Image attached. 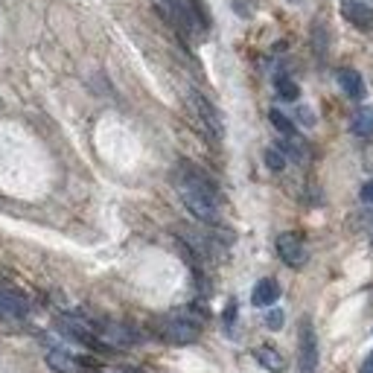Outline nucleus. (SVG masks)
I'll return each mask as SVG.
<instances>
[{
    "mask_svg": "<svg viewBox=\"0 0 373 373\" xmlns=\"http://www.w3.org/2000/svg\"><path fill=\"white\" fill-rule=\"evenodd\" d=\"M266 327H269V329H280V327H283V312H280V309H271V312L266 315Z\"/></svg>",
    "mask_w": 373,
    "mask_h": 373,
    "instance_id": "obj_19",
    "label": "nucleus"
},
{
    "mask_svg": "<svg viewBox=\"0 0 373 373\" xmlns=\"http://www.w3.org/2000/svg\"><path fill=\"white\" fill-rule=\"evenodd\" d=\"M0 108H3V102H0Z\"/></svg>",
    "mask_w": 373,
    "mask_h": 373,
    "instance_id": "obj_24",
    "label": "nucleus"
},
{
    "mask_svg": "<svg viewBox=\"0 0 373 373\" xmlns=\"http://www.w3.org/2000/svg\"><path fill=\"white\" fill-rule=\"evenodd\" d=\"M298 373H318V338L312 321H300V341H298Z\"/></svg>",
    "mask_w": 373,
    "mask_h": 373,
    "instance_id": "obj_6",
    "label": "nucleus"
},
{
    "mask_svg": "<svg viewBox=\"0 0 373 373\" xmlns=\"http://www.w3.org/2000/svg\"><path fill=\"white\" fill-rule=\"evenodd\" d=\"M278 93L283 96V100H289V102H295L298 96H300V88L295 85L292 79H278Z\"/></svg>",
    "mask_w": 373,
    "mask_h": 373,
    "instance_id": "obj_18",
    "label": "nucleus"
},
{
    "mask_svg": "<svg viewBox=\"0 0 373 373\" xmlns=\"http://www.w3.org/2000/svg\"><path fill=\"white\" fill-rule=\"evenodd\" d=\"M155 336L167 344H178V347H184V344H192L199 341L201 336V321L199 318H190V312H172V315H161L155 324Z\"/></svg>",
    "mask_w": 373,
    "mask_h": 373,
    "instance_id": "obj_3",
    "label": "nucleus"
},
{
    "mask_svg": "<svg viewBox=\"0 0 373 373\" xmlns=\"http://www.w3.org/2000/svg\"><path fill=\"white\" fill-rule=\"evenodd\" d=\"M269 120H271V126L278 129L283 137H298V129H295V122L289 120L283 111H278V108H271V111H269Z\"/></svg>",
    "mask_w": 373,
    "mask_h": 373,
    "instance_id": "obj_15",
    "label": "nucleus"
},
{
    "mask_svg": "<svg viewBox=\"0 0 373 373\" xmlns=\"http://www.w3.org/2000/svg\"><path fill=\"white\" fill-rule=\"evenodd\" d=\"M278 257L286 262L289 269H300L307 266V242H303L300 233H280L278 237Z\"/></svg>",
    "mask_w": 373,
    "mask_h": 373,
    "instance_id": "obj_7",
    "label": "nucleus"
},
{
    "mask_svg": "<svg viewBox=\"0 0 373 373\" xmlns=\"http://www.w3.org/2000/svg\"><path fill=\"white\" fill-rule=\"evenodd\" d=\"M336 79H338L341 91L347 93L350 100H362V96L367 93V88H365V79H362V73H358V71H353V67H341V71L336 73Z\"/></svg>",
    "mask_w": 373,
    "mask_h": 373,
    "instance_id": "obj_11",
    "label": "nucleus"
},
{
    "mask_svg": "<svg viewBox=\"0 0 373 373\" xmlns=\"http://www.w3.org/2000/svg\"><path fill=\"white\" fill-rule=\"evenodd\" d=\"M362 373H373V362H367V365L362 367Z\"/></svg>",
    "mask_w": 373,
    "mask_h": 373,
    "instance_id": "obj_22",
    "label": "nucleus"
},
{
    "mask_svg": "<svg viewBox=\"0 0 373 373\" xmlns=\"http://www.w3.org/2000/svg\"><path fill=\"white\" fill-rule=\"evenodd\" d=\"M30 315V303H26L24 295L12 292V289H0V321H24Z\"/></svg>",
    "mask_w": 373,
    "mask_h": 373,
    "instance_id": "obj_9",
    "label": "nucleus"
},
{
    "mask_svg": "<svg viewBox=\"0 0 373 373\" xmlns=\"http://www.w3.org/2000/svg\"><path fill=\"white\" fill-rule=\"evenodd\" d=\"M362 201H365V204H373V181H367V184L362 187Z\"/></svg>",
    "mask_w": 373,
    "mask_h": 373,
    "instance_id": "obj_21",
    "label": "nucleus"
},
{
    "mask_svg": "<svg viewBox=\"0 0 373 373\" xmlns=\"http://www.w3.org/2000/svg\"><path fill=\"white\" fill-rule=\"evenodd\" d=\"M190 108H192V114L199 117V122H201V129L213 137V140H222L225 137V120H222V114H219V108L210 102V100H204V96L199 93V91H190Z\"/></svg>",
    "mask_w": 373,
    "mask_h": 373,
    "instance_id": "obj_4",
    "label": "nucleus"
},
{
    "mask_svg": "<svg viewBox=\"0 0 373 373\" xmlns=\"http://www.w3.org/2000/svg\"><path fill=\"white\" fill-rule=\"evenodd\" d=\"M47 367L53 373H93L96 370L93 358H79L67 350H50L47 353Z\"/></svg>",
    "mask_w": 373,
    "mask_h": 373,
    "instance_id": "obj_8",
    "label": "nucleus"
},
{
    "mask_svg": "<svg viewBox=\"0 0 373 373\" xmlns=\"http://www.w3.org/2000/svg\"><path fill=\"white\" fill-rule=\"evenodd\" d=\"M254 356L262 362V367H269V370H274V373H280V370H283V358H280V353H274L271 347H257Z\"/></svg>",
    "mask_w": 373,
    "mask_h": 373,
    "instance_id": "obj_16",
    "label": "nucleus"
},
{
    "mask_svg": "<svg viewBox=\"0 0 373 373\" xmlns=\"http://www.w3.org/2000/svg\"><path fill=\"white\" fill-rule=\"evenodd\" d=\"M367 362H373V353H370V358H367Z\"/></svg>",
    "mask_w": 373,
    "mask_h": 373,
    "instance_id": "obj_23",
    "label": "nucleus"
},
{
    "mask_svg": "<svg viewBox=\"0 0 373 373\" xmlns=\"http://www.w3.org/2000/svg\"><path fill=\"white\" fill-rule=\"evenodd\" d=\"M93 333L105 338V341H111L114 347H131V344H137V336H134V329L126 327V324H111V321H102V324H93Z\"/></svg>",
    "mask_w": 373,
    "mask_h": 373,
    "instance_id": "obj_10",
    "label": "nucleus"
},
{
    "mask_svg": "<svg viewBox=\"0 0 373 373\" xmlns=\"http://www.w3.org/2000/svg\"><path fill=\"white\" fill-rule=\"evenodd\" d=\"M341 15L347 18L350 24H356V26H373V9L367 6V3H344L341 6Z\"/></svg>",
    "mask_w": 373,
    "mask_h": 373,
    "instance_id": "obj_13",
    "label": "nucleus"
},
{
    "mask_svg": "<svg viewBox=\"0 0 373 373\" xmlns=\"http://www.w3.org/2000/svg\"><path fill=\"white\" fill-rule=\"evenodd\" d=\"M155 3L163 12V18H167L178 33L199 35L207 30V18L196 0H155Z\"/></svg>",
    "mask_w": 373,
    "mask_h": 373,
    "instance_id": "obj_2",
    "label": "nucleus"
},
{
    "mask_svg": "<svg viewBox=\"0 0 373 373\" xmlns=\"http://www.w3.org/2000/svg\"><path fill=\"white\" fill-rule=\"evenodd\" d=\"M56 329H59L62 336L73 338V341H79V344H85V347L102 350L100 336L93 333V327L85 321V318H79V315H59V318H56Z\"/></svg>",
    "mask_w": 373,
    "mask_h": 373,
    "instance_id": "obj_5",
    "label": "nucleus"
},
{
    "mask_svg": "<svg viewBox=\"0 0 373 373\" xmlns=\"http://www.w3.org/2000/svg\"><path fill=\"white\" fill-rule=\"evenodd\" d=\"M278 298H280V286H278V280H271V278L260 280L254 286V292H251L254 307H271V303H278Z\"/></svg>",
    "mask_w": 373,
    "mask_h": 373,
    "instance_id": "obj_12",
    "label": "nucleus"
},
{
    "mask_svg": "<svg viewBox=\"0 0 373 373\" xmlns=\"http://www.w3.org/2000/svg\"><path fill=\"white\" fill-rule=\"evenodd\" d=\"M350 129H353V134H358V137H370V134H373V105L358 108V111L353 114Z\"/></svg>",
    "mask_w": 373,
    "mask_h": 373,
    "instance_id": "obj_14",
    "label": "nucleus"
},
{
    "mask_svg": "<svg viewBox=\"0 0 373 373\" xmlns=\"http://www.w3.org/2000/svg\"><path fill=\"white\" fill-rule=\"evenodd\" d=\"M298 120L303 122V126H315V114L309 111V108H298Z\"/></svg>",
    "mask_w": 373,
    "mask_h": 373,
    "instance_id": "obj_20",
    "label": "nucleus"
},
{
    "mask_svg": "<svg viewBox=\"0 0 373 373\" xmlns=\"http://www.w3.org/2000/svg\"><path fill=\"white\" fill-rule=\"evenodd\" d=\"M266 167H269V170H274V172L286 170V155H283V152H280L278 146L266 149Z\"/></svg>",
    "mask_w": 373,
    "mask_h": 373,
    "instance_id": "obj_17",
    "label": "nucleus"
},
{
    "mask_svg": "<svg viewBox=\"0 0 373 373\" xmlns=\"http://www.w3.org/2000/svg\"><path fill=\"white\" fill-rule=\"evenodd\" d=\"M175 190H178V196H181L184 207L199 219V222H207V225L219 222V213H222L219 190L201 170L190 167V163H181L175 172Z\"/></svg>",
    "mask_w": 373,
    "mask_h": 373,
    "instance_id": "obj_1",
    "label": "nucleus"
}]
</instances>
